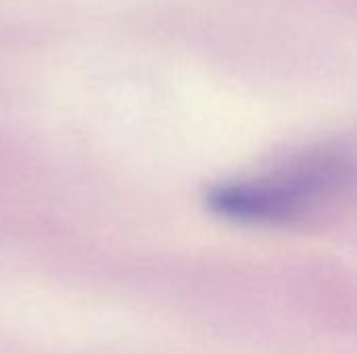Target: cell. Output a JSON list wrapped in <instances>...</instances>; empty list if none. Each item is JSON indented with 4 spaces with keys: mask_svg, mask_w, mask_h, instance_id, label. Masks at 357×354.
<instances>
[{
    "mask_svg": "<svg viewBox=\"0 0 357 354\" xmlns=\"http://www.w3.org/2000/svg\"><path fill=\"white\" fill-rule=\"evenodd\" d=\"M351 179V148L328 140L213 184L205 192V207L215 217L243 225H289L339 202Z\"/></svg>",
    "mask_w": 357,
    "mask_h": 354,
    "instance_id": "6da1fadb",
    "label": "cell"
}]
</instances>
